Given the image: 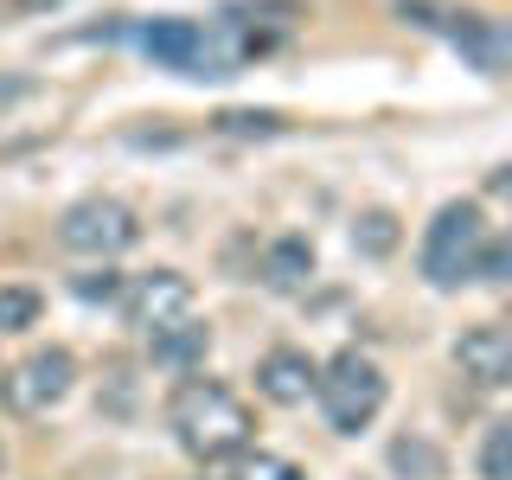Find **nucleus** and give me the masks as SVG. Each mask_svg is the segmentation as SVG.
Masks as SVG:
<instances>
[{
    "label": "nucleus",
    "mask_w": 512,
    "mask_h": 480,
    "mask_svg": "<svg viewBox=\"0 0 512 480\" xmlns=\"http://www.w3.org/2000/svg\"><path fill=\"white\" fill-rule=\"evenodd\" d=\"M77 295H84V301H116V295H122V276H109V269H96V276H77Z\"/></svg>",
    "instance_id": "obj_20"
},
{
    "label": "nucleus",
    "mask_w": 512,
    "mask_h": 480,
    "mask_svg": "<svg viewBox=\"0 0 512 480\" xmlns=\"http://www.w3.org/2000/svg\"><path fill=\"white\" fill-rule=\"evenodd\" d=\"M480 474H487V480H512V416L487 429V442H480Z\"/></svg>",
    "instance_id": "obj_15"
},
{
    "label": "nucleus",
    "mask_w": 512,
    "mask_h": 480,
    "mask_svg": "<svg viewBox=\"0 0 512 480\" xmlns=\"http://www.w3.org/2000/svg\"><path fill=\"white\" fill-rule=\"evenodd\" d=\"M455 365L474 384H512V327H468L455 340Z\"/></svg>",
    "instance_id": "obj_9"
},
{
    "label": "nucleus",
    "mask_w": 512,
    "mask_h": 480,
    "mask_svg": "<svg viewBox=\"0 0 512 480\" xmlns=\"http://www.w3.org/2000/svg\"><path fill=\"white\" fill-rule=\"evenodd\" d=\"M20 7H58V0H7V13H20Z\"/></svg>",
    "instance_id": "obj_21"
},
{
    "label": "nucleus",
    "mask_w": 512,
    "mask_h": 480,
    "mask_svg": "<svg viewBox=\"0 0 512 480\" xmlns=\"http://www.w3.org/2000/svg\"><path fill=\"white\" fill-rule=\"evenodd\" d=\"M314 384H320V365L301 346H276V352H263V365H256V391H263L269 404H308Z\"/></svg>",
    "instance_id": "obj_10"
},
{
    "label": "nucleus",
    "mask_w": 512,
    "mask_h": 480,
    "mask_svg": "<svg viewBox=\"0 0 512 480\" xmlns=\"http://www.w3.org/2000/svg\"><path fill=\"white\" fill-rule=\"evenodd\" d=\"M135 45L154 64L180 71V77H205V32H199V20H173V13H167V20H141Z\"/></svg>",
    "instance_id": "obj_7"
},
{
    "label": "nucleus",
    "mask_w": 512,
    "mask_h": 480,
    "mask_svg": "<svg viewBox=\"0 0 512 480\" xmlns=\"http://www.w3.org/2000/svg\"><path fill=\"white\" fill-rule=\"evenodd\" d=\"M480 276H487V282H512V224L500 237H487V250H480Z\"/></svg>",
    "instance_id": "obj_19"
},
{
    "label": "nucleus",
    "mask_w": 512,
    "mask_h": 480,
    "mask_svg": "<svg viewBox=\"0 0 512 480\" xmlns=\"http://www.w3.org/2000/svg\"><path fill=\"white\" fill-rule=\"evenodd\" d=\"M116 301H122L128 327L154 333V327H167V320L192 314V282L180 276V269H148V276H128Z\"/></svg>",
    "instance_id": "obj_6"
},
{
    "label": "nucleus",
    "mask_w": 512,
    "mask_h": 480,
    "mask_svg": "<svg viewBox=\"0 0 512 480\" xmlns=\"http://www.w3.org/2000/svg\"><path fill=\"white\" fill-rule=\"evenodd\" d=\"M480 250H487V218L480 205H442L423 231V282L429 288H461L480 276Z\"/></svg>",
    "instance_id": "obj_2"
},
{
    "label": "nucleus",
    "mask_w": 512,
    "mask_h": 480,
    "mask_svg": "<svg viewBox=\"0 0 512 480\" xmlns=\"http://www.w3.org/2000/svg\"><path fill=\"white\" fill-rule=\"evenodd\" d=\"M205 346H212V327H205V320H192V314H180V320H167V327L148 333L154 365H173V372H192V365L205 359Z\"/></svg>",
    "instance_id": "obj_11"
},
{
    "label": "nucleus",
    "mask_w": 512,
    "mask_h": 480,
    "mask_svg": "<svg viewBox=\"0 0 512 480\" xmlns=\"http://www.w3.org/2000/svg\"><path fill=\"white\" fill-rule=\"evenodd\" d=\"M308 276H314V244L308 237H276L269 256H263V282L276 288V295H295Z\"/></svg>",
    "instance_id": "obj_12"
},
{
    "label": "nucleus",
    "mask_w": 512,
    "mask_h": 480,
    "mask_svg": "<svg viewBox=\"0 0 512 480\" xmlns=\"http://www.w3.org/2000/svg\"><path fill=\"white\" fill-rule=\"evenodd\" d=\"M237 480H308V474H301L288 455H244V468H237Z\"/></svg>",
    "instance_id": "obj_18"
},
{
    "label": "nucleus",
    "mask_w": 512,
    "mask_h": 480,
    "mask_svg": "<svg viewBox=\"0 0 512 480\" xmlns=\"http://www.w3.org/2000/svg\"><path fill=\"white\" fill-rule=\"evenodd\" d=\"M493 192H512V167H500V173H493Z\"/></svg>",
    "instance_id": "obj_22"
},
{
    "label": "nucleus",
    "mask_w": 512,
    "mask_h": 480,
    "mask_svg": "<svg viewBox=\"0 0 512 480\" xmlns=\"http://www.w3.org/2000/svg\"><path fill=\"white\" fill-rule=\"evenodd\" d=\"M39 288H26V282H13V288H0V333H26L32 320H39Z\"/></svg>",
    "instance_id": "obj_13"
},
{
    "label": "nucleus",
    "mask_w": 512,
    "mask_h": 480,
    "mask_svg": "<svg viewBox=\"0 0 512 480\" xmlns=\"http://www.w3.org/2000/svg\"><path fill=\"white\" fill-rule=\"evenodd\" d=\"M506 327H512V320H506Z\"/></svg>",
    "instance_id": "obj_23"
},
{
    "label": "nucleus",
    "mask_w": 512,
    "mask_h": 480,
    "mask_svg": "<svg viewBox=\"0 0 512 480\" xmlns=\"http://www.w3.org/2000/svg\"><path fill=\"white\" fill-rule=\"evenodd\" d=\"M58 244L77 250V256H122V250L141 244V218H135V205L109 199V192H90V199L64 205Z\"/></svg>",
    "instance_id": "obj_4"
},
{
    "label": "nucleus",
    "mask_w": 512,
    "mask_h": 480,
    "mask_svg": "<svg viewBox=\"0 0 512 480\" xmlns=\"http://www.w3.org/2000/svg\"><path fill=\"white\" fill-rule=\"evenodd\" d=\"M167 423H173V436H180V448L192 461L250 455V436H256L244 397H237L231 384H218V378H186L180 391H173V404H167Z\"/></svg>",
    "instance_id": "obj_1"
},
{
    "label": "nucleus",
    "mask_w": 512,
    "mask_h": 480,
    "mask_svg": "<svg viewBox=\"0 0 512 480\" xmlns=\"http://www.w3.org/2000/svg\"><path fill=\"white\" fill-rule=\"evenodd\" d=\"M352 244H359L365 256H391L397 250V218L391 212H365L359 224H352Z\"/></svg>",
    "instance_id": "obj_14"
},
{
    "label": "nucleus",
    "mask_w": 512,
    "mask_h": 480,
    "mask_svg": "<svg viewBox=\"0 0 512 480\" xmlns=\"http://www.w3.org/2000/svg\"><path fill=\"white\" fill-rule=\"evenodd\" d=\"M448 45L487 77L512 71V20H480V13H455L448 20Z\"/></svg>",
    "instance_id": "obj_8"
},
{
    "label": "nucleus",
    "mask_w": 512,
    "mask_h": 480,
    "mask_svg": "<svg viewBox=\"0 0 512 480\" xmlns=\"http://www.w3.org/2000/svg\"><path fill=\"white\" fill-rule=\"evenodd\" d=\"M391 468H404V474H423V480H436L442 474V455H436V448H429V442H391Z\"/></svg>",
    "instance_id": "obj_17"
},
{
    "label": "nucleus",
    "mask_w": 512,
    "mask_h": 480,
    "mask_svg": "<svg viewBox=\"0 0 512 480\" xmlns=\"http://www.w3.org/2000/svg\"><path fill=\"white\" fill-rule=\"evenodd\" d=\"M71 384H77V359L64 346H39V352H26V359L0 378V397H7L13 416H45L52 404L71 397Z\"/></svg>",
    "instance_id": "obj_5"
},
{
    "label": "nucleus",
    "mask_w": 512,
    "mask_h": 480,
    "mask_svg": "<svg viewBox=\"0 0 512 480\" xmlns=\"http://www.w3.org/2000/svg\"><path fill=\"white\" fill-rule=\"evenodd\" d=\"M218 128H224V135H282L288 122L276 116V109H224Z\"/></svg>",
    "instance_id": "obj_16"
},
{
    "label": "nucleus",
    "mask_w": 512,
    "mask_h": 480,
    "mask_svg": "<svg viewBox=\"0 0 512 480\" xmlns=\"http://www.w3.org/2000/svg\"><path fill=\"white\" fill-rule=\"evenodd\" d=\"M314 397H320V416H327V429H340V436H359V429L384 410V372L365 359V352L346 346L340 359L320 372Z\"/></svg>",
    "instance_id": "obj_3"
}]
</instances>
